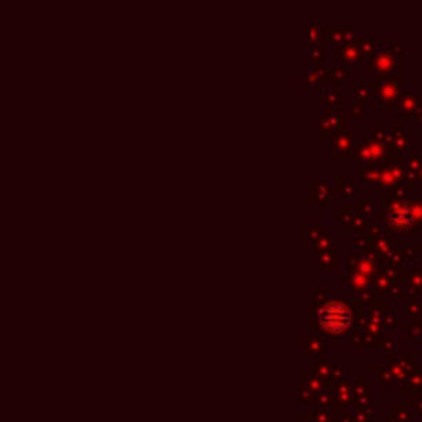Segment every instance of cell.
Masks as SVG:
<instances>
[{
	"label": "cell",
	"instance_id": "cell-1",
	"mask_svg": "<svg viewBox=\"0 0 422 422\" xmlns=\"http://www.w3.org/2000/svg\"><path fill=\"white\" fill-rule=\"evenodd\" d=\"M348 309H344L342 305H330L321 313V323L328 332H340L348 323Z\"/></svg>",
	"mask_w": 422,
	"mask_h": 422
}]
</instances>
